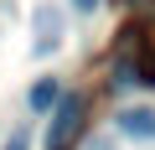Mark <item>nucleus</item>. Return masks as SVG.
<instances>
[{
  "label": "nucleus",
  "mask_w": 155,
  "mask_h": 150,
  "mask_svg": "<svg viewBox=\"0 0 155 150\" xmlns=\"http://www.w3.org/2000/svg\"><path fill=\"white\" fill-rule=\"evenodd\" d=\"M83 114H88V104L78 93L57 98L52 104V124H47V150H72L78 140H83Z\"/></svg>",
  "instance_id": "nucleus-1"
},
{
  "label": "nucleus",
  "mask_w": 155,
  "mask_h": 150,
  "mask_svg": "<svg viewBox=\"0 0 155 150\" xmlns=\"http://www.w3.org/2000/svg\"><path fill=\"white\" fill-rule=\"evenodd\" d=\"M72 11H83V16H93V11H98V0H72Z\"/></svg>",
  "instance_id": "nucleus-6"
},
{
  "label": "nucleus",
  "mask_w": 155,
  "mask_h": 150,
  "mask_svg": "<svg viewBox=\"0 0 155 150\" xmlns=\"http://www.w3.org/2000/svg\"><path fill=\"white\" fill-rule=\"evenodd\" d=\"M134 83L155 88V47H145V57H140V78H134Z\"/></svg>",
  "instance_id": "nucleus-5"
},
{
  "label": "nucleus",
  "mask_w": 155,
  "mask_h": 150,
  "mask_svg": "<svg viewBox=\"0 0 155 150\" xmlns=\"http://www.w3.org/2000/svg\"><path fill=\"white\" fill-rule=\"evenodd\" d=\"M36 52H57V42H62V16L52 11V5H36Z\"/></svg>",
  "instance_id": "nucleus-2"
},
{
  "label": "nucleus",
  "mask_w": 155,
  "mask_h": 150,
  "mask_svg": "<svg viewBox=\"0 0 155 150\" xmlns=\"http://www.w3.org/2000/svg\"><path fill=\"white\" fill-rule=\"evenodd\" d=\"M57 104V83H36L31 88V109H52Z\"/></svg>",
  "instance_id": "nucleus-4"
},
{
  "label": "nucleus",
  "mask_w": 155,
  "mask_h": 150,
  "mask_svg": "<svg viewBox=\"0 0 155 150\" xmlns=\"http://www.w3.org/2000/svg\"><path fill=\"white\" fill-rule=\"evenodd\" d=\"M5 150H26V135H11V145Z\"/></svg>",
  "instance_id": "nucleus-7"
},
{
  "label": "nucleus",
  "mask_w": 155,
  "mask_h": 150,
  "mask_svg": "<svg viewBox=\"0 0 155 150\" xmlns=\"http://www.w3.org/2000/svg\"><path fill=\"white\" fill-rule=\"evenodd\" d=\"M119 129H124L129 140H155V109H140V104L124 109V114H119Z\"/></svg>",
  "instance_id": "nucleus-3"
}]
</instances>
